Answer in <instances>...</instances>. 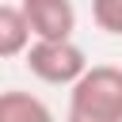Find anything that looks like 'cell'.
Here are the masks:
<instances>
[{
  "mask_svg": "<svg viewBox=\"0 0 122 122\" xmlns=\"http://www.w3.org/2000/svg\"><path fill=\"white\" fill-rule=\"evenodd\" d=\"M65 122H122V65H88L69 88Z\"/></svg>",
  "mask_w": 122,
  "mask_h": 122,
  "instance_id": "1",
  "label": "cell"
},
{
  "mask_svg": "<svg viewBox=\"0 0 122 122\" xmlns=\"http://www.w3.org/2000/svg\"><path fill=\"white\" fill-rule=\"evenodd\" d=\"M23 65L30 69L34 80L42 84H53V88H72L84 69H88V53L65 38V42H30L23 50Z\"/></svg>",
  "mask_w": 122,
  "mask_h": 122,
  "instance_id": "2",
  "label": "cell"
},
{
  "mask_svg": "<svg viewBox=\"0 0 122 122\" xmlns=\"http://www.w3.org/2000/svg\"><path fill=\"white\" fill-rule=\"evenodd\" d=\"M15 8L30 30V42H65L76 30L72 0H19Z\"/></svg>",
  "mask_w": 122,
  "mask_h": 122,
  "instance_id": "3",
  "label": "cell"
},
{
  "mask_svg": "<svg viewBox=\"0 0 122 122\" xmlns=\"http://www.w3.org/2000/svg\"><path fill=\"white\" fill-rule=\"evenodd\" d=\"M0 122H57V118L38 95L23 88H8L0 92Z\"/></svg>",
  "mask_w": 122,
  "mask_h": 122,
  "instance_id": "4",
  "label": "cell"
},
{
  "mask_svg": "<svg viewBox=\"0 0 122 122\" xmlns=\"http://www.w3.org/2000/svg\"><path fill=\"white\" fill-rule=\"evenodd\" d=\"M30 46V30L19 15L15 4H0V61L8 57H23V50Z\"/></svg>",
  "mask_w": 122,
  "mask_h": 122,
  "instance_id": "5",
  "label": "cell"
},
{
  "mask_svg": "<svg viewBox=\"0 0 122 122\" xmlns=\"http://www.w3.org/2000/svg\"><path fill=\"white\" fill-rule=\"evenodd\" d=\"M92 19L103 34L122 38V0H92Z\"/></svg>",
  "mask_w": 122,
  "mask_h": 122,
  "instance_id": "6",
  "label": "cell"
}]
</instances>
